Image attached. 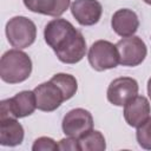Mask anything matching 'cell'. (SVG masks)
I'll return each mask as SVG.
<instances>
[{
    "mask_svg": "<svg viewBox=\"0 0 151 151\" xmlns=\"http://www.w3.org/2000/svg\"><path fill=\"white\" fill-rule=\"evenodd\" d=\"M145 4H147V5H151V0H143Z\"/></svg>",
    "mask_w": 151,
    "mask_h": 151,
    "instance_id": "21",
    "label": "cell"
},
{
    "mask_svg": "<svg viewBox=\"0 0 151 151\" xmlns=\"http://www.w3.org/2000/svg\"><path fill=\"white\" fill-rule=\"evenodd\" d=\"M147 94H149V98L151 99V78L147 80Z\"/></svg>",
    "mask_w": 151,
    "mask_h": 151,
    "instance_id": "20",
    "label": "cell"
},
{
    "mask_svg": "<svg viewBox=\"0 0 151 151\" xmlns=\"http://www.w3.org/2000/svg\"><path fill=\"white\" fill-rule=\"evenodd\" d=\"M71 0H24V5L34 13L60 17L70 7Z\"/></svg>",
    "mask_w": 151,
    "mask_h": 151,
    "instance_id": "14",
    "label": "cell"
},
{
    "mask_svg": "<svg viewBox=\"0 0 151 151\" xmlns=\"http://www.w3.org/2000/svg\"><path fill=\"white\" fill-rule=\"evenodd\" d=\"M32 150L33 151H47V150L55 151V150H59V146L57 142L51 137H39L34 140L32 145Z\"/></svg>",
    "mask_w": 151,
    "mask_h": 151,
    "instance_id": "18",
    "label": "cell"
},
{
    "mask_svg": "<svg viewBox=\"0 0 151 151\" xmlns=\"http://www.w3.org/2000/svg\"><path fill=\"white\" fill-rule=\"evenodd\" d=\"M61 127L66 136L79 139L93 129V117L85 109H73L64 116Z\"/></svg>",
    "mask_w": 151,
    "mask_h": 151,
    "instance_id": "7",
    "label": "cell"
},
{
    "mask_svg": "<svg viewBox=\"0 0 151 151\" xmlns=\"http://www.w3.org/2000/svg\"><path fill=\"white\" fill-rule=\"evenodd\" d=\"M51 80L53 83H55L61 88L66 100L71 99L76 94V92L78 90V81H77V79L72 74H68V73H57V74H54L51 78Z\"/></svg>",
    "mask_w": 151,
    "mask_h": 151,
    "instance_id": "16",
    "label": "cell"
},
{
    "mask_svg": "<svg viewBox=\"0 0 151 151\" xmlns=\"http://www.w3.org/2000/svg\"><path fill=\"white\" fill-rule=\"evenodd\" d=\"M59 150L61 151H80V145H79V139L74 137H66L59 140L58 143Z\"/></svg>",
    "mask_w": 151,
    "mask_h": 151,
    "instance_id": "19",
    "label": "cell"
},
{
    "mask_svg": "<svg viewBox=\"0 0 151 151\" xmlns=\"http://www.w3.org/2000/svg\"><path fill=\"white\" fill-rule=\"evenodd\" d=\"M6 37L14 48H26L35 41L37 26L26 17H13L6 24Z\"/></svg>",
    "mask_w": 151,
    "mask_h": 151,
    "instance_id": "3",
    "label": "cell"
},
{
    "mask_svg": "<svg viewBox=\"0 0 151 151\" xmlns=\"http://www.w3.org/2000/svg\"><path fill=\"white\" fill-rule=\"evenodd\" d=\"M71 13L81 26H92L99 21L103 6L98 0H74L71 5Z\"/></svg>",
    "mask_w": 151,
    "mask_h": 151,
    "instance_id": "10",
    "label": "cell"
},
{
    "mask_svg": "<svg viewBox=\"0 0 151 151\" xmlns=\"http://www.w3.org/2000/svg\"><path fill=\"white\" fill-rule=\"evenodd\" d=\"M46 44L64 64L79 63L86 54V41L83 34L66 19L48 21L44 29Z\"/></svg>",
    "mask_w": 151,
    "mask_h": 151,
    "instance_id": "1",
    "label": "cell"
},
{
    "mask_svg": "<svg viewBox=\"0 0 151 151\" xmlns=\"http://www.w3.org/2000/svg\"><path fill=\"white\" fill-rule=\"evenodd\" d=\"M136 138L139 146L145 150H151V117L137 126Z\"/></svg>",
    "mask_w": 151,
    "mask_h": 151,
    "instance_id": "17",
    "label": "cell"
},
{
    "mask_svg": "<svg viewBox=\"0 0 151 151\" xmlns=\"http://www.w3.org/2000/svg\"><path fill=\"white\" fill-rule=\"evenodd\" d=\"M37 109L34 91H21L12 98L1 100L0 118H24L31 116Z\"/></svg>",
    "mask_w": 151,
    "mask_h": 151,
    "instance_id": "4",
    "label": "cell"
},
{
    "mask_svg": "<svg viewBox=\"0 0 151 151\" xmlns=\"http://www.w3.org/2000/svg\"><path fill=\"white\" fill-rule=\"evenodd\" d=\"M87 59L91 67L98 72L114 68L119 64L117 47L107 40L94 41L88 50Z\"/></svg>",
    "mask_w": 151,
    "mask_h": 151,
    "instance_id": "5",
    "label": "cell"
},
{
    "mask_svg": "<svg viewBox=\"0 0 151 151\" xmlns=\"http://www.w3.org/2000/svg\"><path fill=\"white\" fill-rule=\"evenodd\" d=\"M138 83L131 77H119L113 79L106 92L107 100L114 106H124L130 99L138 94Z\"/></svg>",
    "mask_w": 151,
    "mask_h": 151,
    "instance_id": "8",
    "label": "cell"
},
{
    "mask_svg": "<svg viewBox=\"0 0 151 151\" xmlns=\"http://www.w3.org/2000/svg\"><path fill=\"white\" fill-rule=\"evenodd\" d=\"M79 145L80 151H104L106 149L104 134L93 129L79 138Z\"/></svg>",
    "mask_w": 151,
    "mask_h": 151,
    "instance_id": "15",
    "label": "cell"
},
{
    "mask_svg": "<svg viewBox=\"0 0 151 151\" xmlns=\"http://www.w3.org/2000/svg\"><path fill=\"white\" fill-rule=\"evenodd\" d=\"M33 91L37 98V109L44 112H52L57 110L63 101L66 100L61 88L51 79L41 83Z\"/></svg>",
    "mask_w": 151,
    "mask_h": 151,
    "instance_id": "9",
    "label": "cell"
},
{
    "mask_svg": "<svg viewBox=\"0 0 151 151\" xmlns=\"http://www.w3.org/2000/svg\"><path fill=\"white\" fill-rule=\"evenodd\" d=\"M24 136V127L17 118H0V144L2 146L20 145Z\"/></svg>",
    "mask_w": 151,
    "mask_h": 151,
    "instance_id": "13",
    "label": "cell"
},
{
    "mask_svg": "<svg viewBox=\"0 0 151 151\" xmlns=\"http://www.w3.org/2000/svg\"><path fill=\"white\" fill-rule=\"evenodd\" d=\"M112 29L120 37L133 35L139 27V19L136 12L129 8H120L116 11L111 19Z\"/></svg>",
    "mask_w": 151,
    "mask_h": 151,
    "instance_id": "12",
    "label": "cell"
},
{
    "mask_svg": "<svg viewBox=\"0 0 151 151\" xmlns=\"http://www.w3.org/2000/svg\"><path fill=\"white\" fill-rule=\"evenodd\" d=\"M116 47L119 54V64L123 66H138L144 61L147 54L145 42L142 40V38L136 35L120 39L116 44Z\"/></svg>",
    "mask_w": 151,
    "mask_h": 151,
    "instance_id": "6",
    "label": "cell"
},
{
    "mask_svg": "<svg viewBox=\"0 0 151 151\" xmlns=\"http://www.w3.org/2000/svg\"><path fill=\"white\" fill-rule=\"evenodd\" d=\"M32 60L19 48L5 52L0 59V78L8 84H19L29 78Z\"/></svg>",
    "mask_w": 151,
    "mask_h": 151,
    "instance_id": "2",
    "label": "cell"
},
{
    "mask_svg": "<svg viewBox=\"0 0 151 151\" xmlns=\"http://www.w3.org/2000/svg\"><path fill=\"white\" fill-rule=\"evenodd\" d=\"M151 113V106L146 97L136 96L124 105V119L127 125L137 127L145 122Z\"/></svg>",
    "mask_w": 151,
    "mask_h": 151,
    "instance_id": "11",
    "label": "cell"
}]
</instances>
